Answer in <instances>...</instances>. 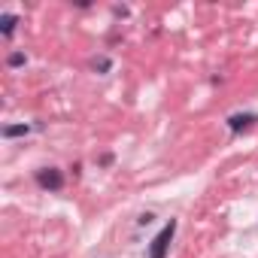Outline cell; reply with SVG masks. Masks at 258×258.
I'll return each instance as SVG.
<instances>
[{
	"instance_id": "6da1fadb",
	"label": "cell",
	"mask_w": 258,
	"mask_h": 258,
	"mask_svg": "<svg viewBox=\"0 0 258 258\" xmlns=\"http://www.w3.org/2000/svg\"><path fill=\"white\" fill-rule=\"evenodd\" d=\"M173 234H176V219H170V222L155 234V240L149 243V258H167L170 243H173Z\"/></svg>"
},
{
	"instance_id": "7a4b0ae2",
	"label": "cell",
	"mask_w": 258,
	"mask_h": 258,
	"mask_svg": "<svg viewBox=\"0 0 258 258\" xmlns=\"http://www.w3.org/2000/svg\"><path fill=\"white\" fill-rule=\"evenodd\" d=\"M64 170H58V167H43V170H37V185L43 188V191H61L64 188Z\"/></svg>"
},
{
	"instance_id": "3957f363",
	"label": "cell",
	"mask_w": 258,
	"mask_h": 258,
	"mask_svg": "<svg viewBox=\"0 0 258 258\" xmlns=\"http://www.w3.org/2000/svg\"><path fill=\"white\" fill-rule=\"evenodd\" d=\"M252 121H258V115H255V112H237V115H231V118H228V127H231V134H240V131H246Z\"/></svg>"
},
{
	"instance_id": "277c9868",
	"label": "cell",
	"mask_w": 258,
	"mask_h": 258,
	"mask_svg": "<svg viewBox=\"0 0 258 258\" xmlns=\"http://www.w3.org/2000/svg\"><path fill=\"white\" fill-rule=\"evenodd\" d=\"M16 25H19V16H13V13L0 16V34H4V37H13L16 34Z\"/></svg>"
},
{
	"instance_id": "5b68a950",
	"label": "cell",
	"mask_w": 258,
	"mask_h": 258,
	"mask_svg": "<svg viewBox=\"0 0 258 258\" xmlns=\"http://www.w3.org/2000/svg\"><path fill=\"white\" fill-rule=\"evenodd\" d=\"M25 134H31V124H25V121H22V124H7V127H4V137H7V140L25 137Z\"/></svg>"
},
{
	"instance_id": "8992f818",
	"label": "cell",
	"mask_w": 258,
	"mask_h": 258,
	"mask_svg": "<svg viewBox=\"0 0 258 258\" xmlns=\"http://www.w3.org/2000/svg\"><path fill=\"white\" fill-rule=\"evenodd\" d=\"M25 61H28V58H25V55H22V52H13V55H10V58H7V64H10V67H22V64H25Z\"/></svg>"
},
{
	"instance_id": "52a82bcc",
	"label": "cell",
	"mask_w": 258,
	"mask_h": 258,
	"mask_svg": "<svg viewBox=\"0 0 258 258\" xmlns=\"http://www.w3.org/2000/svg\"><path fill=\"white\" fill-rule=\"evenodd\" d=\"M94 67H97V70H109V61H106V58H100V61H94Z\"/></svg>"
},
{
	"instance_id": "ba28073f",
	"label": "cell",
	"mask_w": 258,
	"mask_h": 258,
	"mask_svg": "<svg viewBox=\"0 0 258 258\" xmlns=\"http://www.w3.org/2000/svg\"><path fill=\"white\" fill-rule=\"evenodd\" d=\"M137 222H140V225H149V222H152V213H143V216H140Z\"/></svg>"
}]
</instances>
